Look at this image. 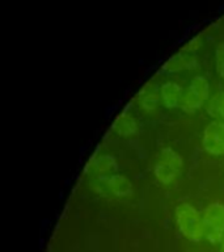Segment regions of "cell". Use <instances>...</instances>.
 <instances>
[{"label": "cell", "instance_id": "8", "mask_svg": "<svg viewBox=\"0 0 224 252\" xmlns=\"http://www.w3.org/2000/svg\"><path fill=\"white\" fill-rule=\"evenodd\" d=\"M104 184V188H106L108 192H110L113 196L118 198H127L133 194V183L125 175L121 173H114L106 177H97Z\"/></svg>", "mask_w": 224, "mask_h": 252}, {"label": "cell", "instance_id": "13", "mask_svg": "<svg viewBox=\"0 0 224 252\" xmlns=\"http://www.w3.org/2000/svg\"><path fill=\"white\" fill-rule=\"evenodd\" d=\"M215 67L216 74L224 79V42H220L215 49Z\"/></svg>", "mask_w": 224, "mask_h": 252}, {"label": "cell", "instance_id": "6", "mask_svg": "<svg viewBox=\"0 0 224 252\" xmlns=\"http://www.w3.org/2000/svg\"><path fill=\"white\" fill-rule=\"evenodd\" d=\"M199 67V59L194 53H189L181 49L176 54L172 55L161 66V72L165 75H173L182 71H192Z\"/></svg>", "mask_w": 224, "mask_h": 252}, {"label": "cell", "instance_id": "5", "mask_svg": "<svg viewBox=\"0 0 224 252\" xmlns=\"http://www.w3.org/2000/svg\"><path fill=\"white\" fill-rule=\"evenodd\" d=\"M202 146L204 151L212 157L224 155V121L210 122L206 125L202 137Z\"/></svg>", "mask_w": 224, "mask_h": 252}, {"label": "cell", "instance_id": "15", "mask_svg": "<svg viewBox=\"0 0 224 252\" xmlns=\"http://www.w3.org/2000/svg\"><path fill=\"white\" fill-rule=\"evenodd\" d=\"M220 252H224V238L222 240V244H220Z\"/></svg>", "mask_w": 224, "mask_h": 252}, {"label": "cell", "instance_id": "2", "mask_svg": "<svg viewBox=\"0 0 224 252\" xmlns=\"http://www.w3.org/2000/svg\"><path fill=\"white\" fill-rule=\"evenodd\" d=\"M184 167V159L172 147H163L156 155L153 164V175L163 185H168L176 180Z\"/></svg>", "mask_w": 224, "mask_h": 252}, {"label": "cell", "instance_id": "10", "mask_svg": "<svg viewBox=\"0 0 224 252\" xmlns=\"http://www.w3.org/2000/svg\"><path fill=\"white\" fill-rule=\"evenodd\" d=\"M112 130L121 138L134 137L139 131V121L129 110H123L115 120H114Z\"/></svg>", "mask_w": 224, "mask_h": 252}, {"label": "cell", "instance_id": "12", "mask_svg": "<svg viewBox=\"0 0 224 252\" xmlns=\"http://www.w3.org/2000/svg\"><path fill=\"white\" fill-rule=\"evenodd\" d=\"M206 110L211 117L216 118L218 121H224V91L218 92L208 100Z\"/></svg>", "mask_w": 224, "mask_h": 252}, {"label": "cell", "instance_id": "1", "mask_svg": "<svg viewBox=\"0 0 224 252\" xmlns=\"http://www.w3.org/2000/svg\"><path fill=\"white\" fill-rule=\"evenodd\" d=\"M174 220L178 231L182 234L184 238L198 243L204 238L203 220L199 212L189 202H181L177 205L174 212Z\"/></svg>", "mask_w": 224, "mask_h": 252}, {"label": "cell", "instance_id": "3", "mask_svg": "<svg viewBox=\"0 0 224 252\" xmlns=\"http://www.w3.org/2000/svg\"><path fill=\"white\" fill-rule=\"evenodd\" d=\"M210 100V84L202 75H196L192 79L189 87L184 91L180 108L185 113H196Z\"/></svg>", "mask_w": 224, "mask_h": 252}, {"label": "cell", "instance_id": "4", "mask_svg": "<svg viewBox=\"0 0 224 252\" xmlns=\"http://www.w3.org/2000/svg\"><path fill=\"white\" fill-rule=\"evenodd\" d=\"M204 238L211 244L222 243L224 238V204L215 201L207 205L202 214Z\"/></svg>", "mask_w": 224, "mask_h": 252}, {"label": "cell", "instance_id": "11", "mask_svg": "<svg viewBox=\"0 0 224 252\" xmlns=\"http://www.w3.org/2000/svg\"><path fill=\"white\" fill-rule=\"evenodd\" d=\"M184 94L182 87L176 82H164L160 87V97L163 105L167 109H174L180 106Z\"/></svg>", "mask_w": 224, "mask_h": 252}, {"label": "cell", "instance_id": "14", "mask_svg": "<svg viewBox=\"0 0 224 252\" xmlns=\"http://www.w3.org/2000/svg\"><path fill=\"white\" fill-rule=\"evenodd\" d=\"M202 45H203V35H196V37H193L190 41H188V42L185 43V46L182 47V50L196 54V51L199 50L200 47H202Z\"/></svg>", "mask_w": 224, "mask_h": 252}, {"label": "cell", "instance_id": "9", "mask_svg": "<svg viewBox=\"0 0 224 252\" xmlns=\"http://www.w3.org/2000/svg\"><path fill=\"white\" fill-rule=\"evenodd\" d=\"M138 105L140 106L141 110H144L145 113H153L159 106L160 102V90L157 88L155 83L148 82L141 87L139 92L135 96Z\"/></svg>", "mask_w": 224, "mask_h": 252}, {"label": "cell", "instance_id": "7", "mask_svg": "<svg viewBox=\"0 0 224 252\" xmlns=\"http://www.w3.org/2000/svg\"><path fill=\"white\" fill-rule=\"evenodd\" d=\"M118 169L115 158L110 154H98L85 165V173L94 177H106L114 175Z\"/></svg>", "mask_w": 224, "mask_h": 252}]
</instances>
